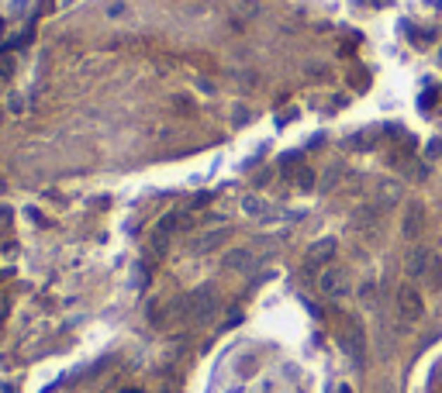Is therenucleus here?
I'll return each mask as SVG.
<instances>
[{
	"mask_svg": "<svg viewBox=\"0 0 442 393\" xmlns=\"http://www.w3.org/2000/svg\"><path fill=\"white\" fill-rule=\"evenodd\" d=\"M422 314H425V304H422L418 290L415 286H401L398 290V321L401 324H418Z\"/></svg>",
	"mask_w": 442,
	"mask_h": 393,
	"instance_id": "obj_1",
	"label": "nucleus"
},
{
	"mask_svg": "<svg viewBox=\"0 0 442 393\" xmlns=\"http://www.w3.org/2000/svg\"><path fill=\"white\" fill-rule=\"evenodd\" d=\"M342 349L349 352V359L363 366V355H366V335H363V328L356 321H346V328H342Z\"/></svg>",
	"mask_w": 442,
	"mask_h": 393,
	"instance_id": "obj_2",
	"label": "nucleus"
},
{
	"mask_svg": "<svg viewBox=\"0 0 442 393\" xmlns=\"http://www.w3.org/2000/svg\"><path fill=\"white\" fill-rule=\"evenodd\" d=\"M183 307H187V317H194V321H207L211 311H214V290H211V286H201L197 293H190V297L183 300Z\"/></svg>",
	"mask_w": 442,
	"mask_h": 393,
	"instance_id": "obj_3",
	"label": "nucleus"
},
{
	"mask_svg": "<svg viewBox=\"0 0 442 393\" xmlns=\"http://www.w3.org/2000/svg\"><path fill=\"white\" fill-rule=\"evenodd\" d=\"M335 238H322V241H315L311 248H308V255H304V269H322L332 262V255H335Z\"/></svg>",
	"mask_w": 442,
	"mask_h": 393,
	"instance_id": "obj_4",
	"label": "nucleus"
},
{
	"mask_svg": "<svg viewBox=\"0 0 442 393\" xmlns=\"http://www.w3.org/2000/svg\"><path fill=\"white\" fill-rule=\"evenodd\" d=\"M318 286H322L325 297H346L349 293V276L342 273V269H325Z\"/></svg>",
	"mask_w": 442,
	"mask_h": 393,
	"instance_id": "obj_5",
	"label": "nucleus"
},
{
	"mask_svg": "<svg viewBox=\"0 0 442 393\" xmlns=\"http://www.w3.org/2000/svg\"><path fill=\"white\" fill-rule=\"evenodd\" d=\"M422 228H425V211H422V204H411L408 218H404V238H418Z\"/></svg>",
	"mask_w": 442,
	"mask_h": 393,
	"instance_id": "obj_6",
	"label": "nucleus"
},
{
	"mask_svg": "<svg viewBox=\"0 0 442 393\" xmlns=\"http://www.w3.org/2000/svg\"><path fill=\"white\" fill-rule=\"evenodd\" d=\"M225 269H232V273H239V269H249L252 266V252L249 248H232V252H225Z\"/></svg>",
	"mask_w": 442,
	"mask_h": 393,
	"instance_id": "obj_7",
	"label": "nucleus"
},
{
	"mask_svg": "<svg viewBox=\"0 0 442 393\" xmlns=\"http://www.w3.org/2000/svg\"><path fill=\"white\" fill-rule=\"evenodd\" d=\"M425 279H429V286H432V290H442V259H439V255H432V259H429Z\"/></svg>",
	"mask_w": 442,
	"mask_h": 393,
	"instance_id": "obj_8",
	"label": "nucleus"
},
{
	"mask_svg": "<svg viewBox=\"0 0 442 393\" xmlns=\"http://www.w3.org/2000/svg\"><path fill=\"white\" fill-rule=\"evenodd\" d=\"M242 207H245L249 214H270V207H266L259 196H245V200H242Z\"/></svg>",
	"mask_w": 442,
	"mask_h": 393,
	"instance_id": "obj_9",
	"label": "nucleus"
},
{
	"mask_svg": "<svg viewBox=\"0 0 442 393\" xmlns=\"http://www.w3.org/2000/svg\"><path fill=\"white\" fill-rule=\"evenodd\" d=\"M221 238H225V232H211V235H204L201 245H197V252H207V248H214V245H218Z\"/></svg>",
	"mask_w": 442,
	"mask_h": 393,
	"instance_id": "obj_10",
	"label": "nucleus"
},
{
	"mask_svg": "<svg viewBox=\"0 0 442 393\" xmlns=\"http://www.w3.org/2000/svg\"><path fill=\"white\" fill-rule=\"evenodd\" d=\"M311 183H315V176H311V169H308V166H304V169H297V187H304V190H308Z\"/></svg>",
	"mask_w": 442,
	"mask_h": 393,
	"instance_id": "obj_11",
	"label": "nucleus"
},
{
	"mask_svg": "<svg viewBox=\"0 0 442 393\" xmlns=\"http://www.w3.org/2000/svg\"><path fill=\"white\" fill-rule=\"evenodd\" d=\"M11 73H14V62H11V59H4V62H0V76L7 79Z\"/></svg>",
	"mask_w": 442,
	"mask_h": 393,
	"instance_id": "obj_12",
	"label": "nucleus"
},
{
	"mask_svg": "<svg viewBox=\"0 0 442 393\" xmlns=\"http://www.w3.org/2000/svg\"><path fill=\"white\" fill-rule=\"evenodd\" d=\"M339 393H353V390H349V387H342V390H339Z\"/></svg>",
	"mask_w": 442,
	"mask_h": 393,
	"instance_id": "obj_13",
	"label": "nucleus"
},
{
	"mask_svg": "<svg viewBox=\"0 0 442 393\" xmlns=\"http://www.w3.org/2000/svg\"><path fill=\"white\" fill-rule=\"evenodd\" d=\"M124 393H142V390H124Z\"/></svg>",
	"mask_w": 442,
	"mask_h": 393,
	"instance_id": "obj_14",
	"label": "nucleus"
}]
</instances>
